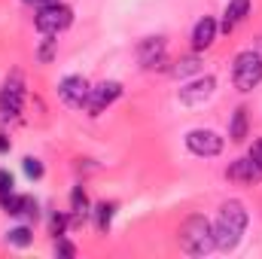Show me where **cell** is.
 <instances>
[{"instance_id": "cell-1", "label": "cell", "mask_w": 262, "mask_h": 259, "mask_svg": "<svg viewBox=\"0 0 262 259\" xmlns=\"http://www.w3.org/2000/svg\"><path fill=\"white\" fill-rule=\"evenodd\" d=\"M247 207L238 201V198H229L220 204V217H216V226H213V241L220 250H235L241 244V235L247 229Z\"/></svg>"}, {"instance_id": "cell-2", "label": "cell", "mask_w": 262, "mask_h": 259, "mask_svg": "<svg viewBox=\"0 0 262 259\" xmlns=\"http://www.w3.org/2000/svg\"><path fill=\"white\" fill-rule=\"evenodd\" d=\"M177 238H180V247H183L189 256H204V253H210V250L216 247V241H213V226H210V220H207L204 213L186 217L183 226H180V232H177Z\"/></svg>"}, {"instance_id": "cell-3", "label": "cell", "mask_w": 262, "mask_h": 259, "mask_svg": "<svg viewBox=\"0 0 262 259\" xmlns=\"http://www.w3.org/2000/svg\"><path fill=\"white\" fill-rule=\"evenodd\" d=\"M232 82L238 92H253L262 82V55L247 49V52H238L235 55V64H232Z\"/></svg>"}, {"instance_id": "cell-4", "label": "cell", "mask_w": 262, "mask_h": 259, "mask_svg": "<svg viewBox=\"0 0 262 259\" xmlns=\"http://www.w3.org/2000/svg\"><path fill=\"white\" fill-rule=\"evenodd\" d=\"M70 21H73V9H70L67 3L40 6V12H37V18H34L37 31H40L43 37H58L61 31H67V28H70Z\"/></svg>"}, {"instance_id": "cell-5", "label": "cell", "mask_w": 262, "mask_h": 259, "mask_svg": "<svg viewBox=\"0 0 262 259\" xmlns=\"http://www.w3.org/2000/svg\"><path fill=\"white\" fill-rule=\"evenodd\" d=\"M21 101H25V85H21V76L15 73L12 79H6V85L0 89V119H18L21 113Z\"/></svg>"}, {"instance_id": "cell-6", "label": "cell", "mask_w": 262, "mask_h": 259, "mask_svg": "<svg viewBox=\"0 0 262 259\" xmlns=\"http://www.w3.org/2000/svg\"><path fill=\"white\" fill-rule=\"evenodd\" d=\"M186 146H189V153H195V156L213 159V156L223 153V137L210 128H192L186 134Z\"/></svg>"}, {"instance_id": "cell-7", "label": "cell", "mask_w": 262, "mask_h": 259, "mask_svg": "<svg viewBox=\"0 0 262 259\" xmlns=\"http://www.w3.org/2000/svg\"><path fill=\"white\" fill-rule=\"evenodd\" d=\"M213 92H216V79H213V76H198V79L186 82V85L177 92V98H180V104H186V107H201V104H207V101L213 98Z\"/></svg>"}, {"instance_id": "cell-8", "label": "cell", "mask_w": 262, "mask_h": 259, "mask_svg": "<svg viewBox=\"0 0 262 259\" xmlns=\"http://www.w3.org/2000/svg\"><path fill=\"white\" fill-rule=\"evenodd\" d=\"M58 95H61V101H64L67 107H73V110H82V107L89 104L92 85H89L82 76H64V79L58 82Z\"/></svg>"}, {"instance_id": "cell-9", "label": "cell", "mask_w": 262, "mask_h": 259, "mask_svg": "<svg viewBox=\"0 0 262 259\" xmlns=\"http://www.w3.org/2000/svg\"><path fill=\"white\" fill-rule=\"evenodd\" d=\"M122 95V82H116V79H107V82H101V85H95L92 89V95H89V104H85V110H89V116H101L116 98Z\"/></svg>"}, {"instance_id": "cell-10", "label": "cell", "mask_w": 262, "mask_h": 259, "mask_svg": "<svg viewBox=\"0 0 262 259\" xmlns=\"http://www.w3.org/2000/svg\"><path fill=\"white\" fill-rule=\"evenodd\" d=\"M165 52H168L165 37H146V40L137 43V61H140V67H146V70L165 64Z\"/></svg>"}, {"instance_id": "cell-11", "label": "cell", "mask_w": 262, "mask_h": 259, "mask_svg": "<svg viewBox=\"0 0 262 259\" xmlns=\"http://www.w3.org/2000/svg\"><path fill=\"white\" fill-rule=\"evenodd\" d=\"M226 177L235 180V183H244V186H256L262 180V171L256 168V162L247 156V159H235V162L226 168Z\"/></svg>"}, {"instance_id": "cell-12", "label": "cell", "mask_w": 262, "mask_h": 259, "mask_svg": "<svg viewBox=\"0 0 262 259\" xmlns=\"http://www.w3.org/2000/svg\"><path fill=\"white\" fill-rule=\"evenodd\" d=\"M250 12V0H229L226 12H223V34H232L238 21H244Z\"/></svg>"}, {"instance_id": "cell-13", "label": "cell", "mask_w": 262, "mask_h": 259, "mask_svg": "<svg viewBox=\"0 0 262 259\" xmlns=\"http://www.w3.org/2000/svg\"><path fill=\"white\" fill-rule=\"evenodd\" d=\"M216 31H220L216 21H213L210 15H204L195 25V31H192V46H195V49H210L213 40H216Z\"/></svg>"}, {"instance_id": "cell-14", "label": "cell", "mask_w": 262, "mask_h": 259, "mask_svg": "<svg viewBox=\"0 0 262 259\" xmlns=\"http://www.w3.org/2000/svg\"><path fill=\"white\" fill-rule=\"evenodd\" d=\"M92 204H89V195L82 192V186H73V192H70V223L73 226H82L85 220H89V210Z\"/></svg>"}, {"instance_id": "cell-15", "label": "cell", "mask_w": 262, "mask_h": 259, "mask_svg": "<svg viewBox=\"0 0 262 259\" xmlns=\"http://www.w3.org/2000/svg\"><path fill=\"white\" fill-rule=\"evenodd\" d=\"M247 128H250V122H247V107H238V110L232 113V122H229V140H232V143H241V140L247 137Z\"/></svg>"}, {"instance_id": "cell-16", "label": "cell", "mask_w": 262, "mask_h": 259, "mask_svg": "<svg viewBox=\"0 0 262 259\" xmlns=\"http://www.w3.org/2000/svg\"><path fill=\"white\" fill-rule=\"evenodd\" d=\"M113 217H116V204L113 201L95 204V226H98V232H107L113 226Z\"/></svg>"}, {"instance_id": "cell-17", "label": "cell", "mask_w": 262, "mask_h": 259, "mask_svg": "<svg viewBox=\"0 0 262 259\" xmlns=\"http://www.w3.org/2000/svg\"><path fill=\"white\" fill-rule=\"evenodd\" d=\"M198 70H201V58H198V55H186V58H180L177 64L171 67L174 76H192Z\"/></svg>"}, {"instance_id": "cell-18", "label": "cell", "mask_w": 262, "mask_h": 259, "mask_svg": "<svg viewBox=\"0 0 262 259\" xmlns=\"http://www.w3.org/2000/svg\"><path fill=\"white\" fill-rule=\"evenodd\" d=\"M6 241H9L12 247H28V244L34 241V232H31L28 226H18V229H12V232L6 235Z\"/></svg>"}, {"instance_id": "cell-19", "label": "cell", "mask_w": 262, "mask_h": 259, "mask_svg": "<svg viewBox=\"0 0 262 259\" xmlns=\"http://www.w3.org/2000/svg\"><path fill=\"white\" fill-rule=\"evenodd\" d=\"M21 201H25V195H15V192L0 195V207H3L9 217H18V213H21Z\"/></svg>"}, {"instance_id": "cell-20", "label": "cell", "mask_w": 262, "mask_h": 259, "mask_svg": "<svg viewBox=\"0 0 262 259\" xmlns=\"http://www.w3.org/2000/svg\"><path fill=\"white\" fill-rule=\"evenodd\" d=\"M21 165H25V174H28L31 180H40V177H43V162H40V159L28 156V159H25Z\"/></svg>"}, {"instance_id": "cell-21", "label": "cell", "mask_w": 262, "mask_h": 259, "mask_svg": "<svg viewBox=\"0 0 262 259\" xmlns=\"http://www.w3.org/2000/svg\"><path fill=\"white\" fill-rule=\"evenodd\" d=\"M18 217H25V220H37L40 217V207H37V201L31 198V195H25V201H21V213Z\"/></svg>"}, {"instance_id": "cell-22", "label": "cell", "mask_w": 262, "mask_h": 259, "mask_svg": "<svg viewBox=\"0 0 262 259\" xmlns=\"http://www.w3.org/2000/svg\"><path fill=\"white\" fill-rule=\"evenodd\" d=\"M55 253H58V256H76V247H73V244H70V241H67V238H61V235H58V238H55Z\"/></svg>"}, {"instance_id": "cell-23", "label": "cell", "mask_w": 262, "mask_h": 259, "mask_svg": "<svg viewBox=\"0 0 262 259\" xmlns=\"http://www.w3.org/2000/svg\"><path fill=\"white\" fill-rule=\"evenodd\" d=\"M67 226H70V217H67V213H55V217H52V235H55V238L64 235Z\"/></svg>"}, {"instance_id": "cell-24", "label": "cell", "mask_w": 262, "mask_h": 259, "mask_svg": "<svg viewBox=\"0 0 262 259\" xmlns=\"http://www.w3.org/2000/svg\"><path fill=\"white\" fill-rule=\"evenodd\" d=\"M12 186H15V180H12V174L0 168V195H9V192H15Z\"/></svg>"}, {"instance_id": "cell-25", "label": "cell", "mask_w": 262, "mask_h": 259, "mask_svg": "<svg viewBox=\"0 0 262 259\" xmlns=\"http://www.w3.org/2000/svg\"><path fill=\"white\" fill-rule=\"evenodd\" d=\"M250 159L256 162V168L262 171V137L259 140H253V146H250Z\"/></svg>"}, {"instance_id": "cell-26", "label": "cell", "mask_w": 262, "mask_h": 259, "mask_svg": "<svg viewBox=\"0 0 262 259\" xmlns=\"http://www.w3.org/2000/svg\"><path fill=\"white\" fill-rule=\"evenodd\" d=\"M52 52H55V40L49 37V40H46V46L40 49V61H43V64H46V61H52Z\"/></svg>"}, {"instance_id": "cell-27", "label": "cell", "mask_w": 262, "mask_h": 259, "mask_svg": "<svg viewBox=\"0 0 262 259\" xmlns=\"http://www.w3.org/2000/svg\"><path fill=\"white\" fill-rule=\"evenodd\" d=\"M9 146H12V143H9V137H6V134H0V156H3V153H9Z\"/></svg>"}, {"instance_id": "cell-28", "label": "cell", "mask_w": 262, "mask_h": 259, "mask_svg": "<svg viewBox=\"0 0 262 259\" xmlns=\"http://www.w3.org/2000/svg\"><path fill=\"white\" fill-rule=\"evenodd\" d=\"M25 3H37V6H52V3H61V0H25Z\"/></svg>"}]
</instances>
